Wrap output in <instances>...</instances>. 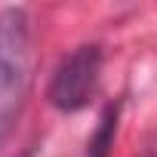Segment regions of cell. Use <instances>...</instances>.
Returning a JSON list of instances; mask_svg holds the SVG:
<instances>
[{"label":"cell","instance_id":"obj_1","mask_svg":"<svg viewBox=\"0 0 157 157\" xmlns=\"http://www.w3.org/2000/svg\"><path fill=\"white\" fill-rule=\"evenodd\" d=\"M31 22L22 6L0 13V148L16 129L31 86Z\"/></svg>","mask_w":157,"mask_h":157},{"label":"cell","instance_id":"obj_2","mask_svg":"<svg viewBox=\"0 0 157 157\" xmlns=\"http://www.w3.org/2000/svg\"><path fill=\"white\" fill-rule=\"evenodd\" d=\"M99 77H102V46L83 43L59 62L46 90V99L56 111L74 114L90 105V99L99 90Z\"/></svg>","mask_w":157,"mask_h":157},{"label":"cell","instance_id":"obj_3","mask_svg":"<svg viewBox=\"0 0 157 157\" xmlns=\"http://www.w3.org/2000/svg\"><path fill=\"white\" fill-rule=\"evenodd\" d=\"M117 120H120V102L108 105L99 117V126L86 145V157H108L111 145H114V132H117Z\"/></svg>","mask_w":157,"mask_h":157}]
</instances>
